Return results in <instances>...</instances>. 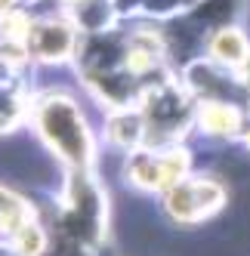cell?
Wrapping results in <instances>:
<instances>
[{"label":"cell","mask_w":250,"mask_h":256,"mask_svg":"<svg viewBox=\"0 0 250 256\" xmlns=\"http://www.w3.org/2000/svg\"><path fill=\"white\" fill-rule=\"evenodd\" d=\"M38 130L44 133L46 145L56 148L65 160L84 164L93 152L90 130L68 96H46L38 108Z\"/></svg>","instance_id":"1"},{"label":"cell","mask_w":250,"mask_h":256,"mask_svg":"<svg viewBox=\"0 0 250 256\" xmlns=\"http://www.w3.org/2000/svg\"><path fill=\"white\" fill-rule=\"evenodd\" d=\"M222 204V188L210 179L201 182H176L167 192V213L180 222H194V219L210 216Z\"/></svg>","instance_id":"2"},{"label":"cell","mask_w":250,"mask_h":256,"mask_svg":"<svg viewBox=\"0 0 250 256\" xmlns=\"http://www.w3.org/2000/svg\"><path fill=\"white\" fill-rule=\"evenodd\" d=\"M25 46L44 62H59L74 50V28L62 19H44L38 25H28Z\"/></svg>","instance_id":"3"},{"label":"cell","mask_w":250,"mask_h":256,"mask_svg":"<svg viewBox=\"0 0 250 256\" xmlns=\"http://www.w3.org/2000/svg\"><path fill=\"white\" fill-rule=\"evenodd\" d=\"M210 56L216 59L222 68L244 65L247 56H250V46H247L244 31H238V28H222V31H216V34H213V40H210Z\"/></svg>","instance_id":"4"},{"label":"cell","mask_w":250,"mask_h":256,"mask_svg":"<svg viewBox=\"0 0 250 256\" xmlns=\"http://www.w3.org/2000/svg\"><path fill=\"white\" fill-rule=\"evenodd\" d=\"M201 126L207 133H213V136H232L238 130V112L232 108L228 102H204V108H201Z\"/></svg>","instance_id":"5"},{"label":"cell","mask_w":250,"mask_h":256,"mask_svg":"<svg viewBox=\"0 0 250 256\" xmlns=\"http://www.w3.org/2000/svg\"><path fill=\"white\" fill-rule=\"evenodd\" d=\"M244 84H247V90H250V56H247V62H244Z\"/></svg>","instance_id":"6"},{"label":"cell","mask_w":250,"mask_h":256,"mask_svg":"<svg viewBox=\"0 0 250 256\" xmlns=\"http://www.w3.org/2000/svg\"><path fill=\"white\" fill-rule=\"evenodd\" d=\"M0 4H4V6H6V4H10V0H0Z\"/></svg>","instance_id":"7"}]
</instances>
